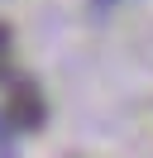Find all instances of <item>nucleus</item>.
<instances>
[{
  "mask_svg": "<svg viewBox=\"0 0 153 158\" xmlns=\"http://www.w3.org/2000/svg\"><path fill=\"white\" fill-rule=\"evenodd\" d=\"M38 115H43V106H38L34 86H14V96L5 106V120L10 125H38Z\"/></svg>",
  "mask_w": 153,
  "mask_h": 158,
  "instance_id": "nucleus-1",
  "label": "nucleus"
},
{
  "mask_svg": "<svg viewBox=\"0 0 153 158\" xmlns=\"http://www.w3.org/2000/svg\"><path fill=\"white\" fill-rule=\"evenodd\" d=\"M0 62H5V29H0Z\"/></svg>",
  "mask_w": 153,
  "mask_h": 158,
  "instance_id": "nucleus-2",
  "label": "nucleus"
},
{
  "mask_svg": "<svg viewBox=\"0 0 153 158\" xmlns=\"http://www.w3.org/2000/svg\"><path fill=\"white\" fill-rule=\"evenodd\" d=\"M0 158H10V144H5V139H0Z\"/></svg>",
  "mask_w": 153,
  "mask_h": 158,
  "instance_id": "nucleus-3",
  "label": "nucleus"
}]
</instances>
